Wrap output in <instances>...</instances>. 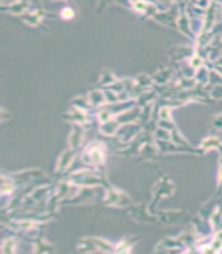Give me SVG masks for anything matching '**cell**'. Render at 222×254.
Instances as JSON below:
<instances>
[{
	"label": "cell",
	"instance_id": "1",
	"mask_svg": "<svg viewBox=\"0 0 222 254\" xmlns=\"http://www.w3.org/2000/svg\"><path fill=\"white\" fill-rule=\"evenodd\" d=\"M62 18H65V19L73 18V11L70 8H65L64 11H62Z\"/></svg>",
	"mask_w": 222,
	"mask_h": 254
}]
</instances>
